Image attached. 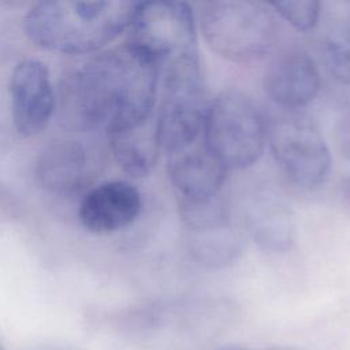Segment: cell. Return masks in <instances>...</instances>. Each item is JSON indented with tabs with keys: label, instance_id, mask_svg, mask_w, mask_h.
Returning a JSON list of instances; mask_svg holds the SVG:
<instances>
[{
	"label": "cell",
	"instance_id": "obj_1",
	"mask_svg": "<svg viewBox=\"0 0 350 350\" xmlns=\"http://www.w3.org/2000/svg\"><path fill=\"white\" fill-rule=\"evenodd\" d=\"M161 67L129 42L89 60L72 78L64 109L75 126L107 133L153 116Z\"/></svg>",
	"mask_w": 350,
	"mask_h": 350
},
{
	"label": "cell",
	"instance_id": "obj_2",
	"mask_svg": "<svg viewBox=\"0 0 350 350\" xmlns=\"http://www.w3.org/2000/svg\"><path fill=\"white\" fill-rule=\"evenodd\" d=\"M138 3L40 1L25 18L27 37L37 45L59 53L94 52L127 30Z\"/></svg>",
	"mask_w": 350,
	"mask_h": 350
},
{
	"label": "cell",
	"instance_id": "obj_3",
	"mask_svg": "<svg viewBox=\"0 0 350 350\" xmlns=\"http://www.w3.org/2000/svg\"><path fill=\"white\" fill-rule=\"evenodd\" d=\"M198 22L208 48L221 59L238 64L264 59L279 37L276 14L269 4L258 1L201 3Z\"/></svg>",
	"mask_w": 350,
	"mask_h": 350
},
{
	"label": "cell",
	"instance_id": "obj_4",
	"mask_svg": "<svg viewBox=\"0 0 350 350\" xmlns=\"http://www.w3.org/2000/svg\"><path fill=\"white\" fill-rule=\"evenodd\" d=\"M202 144L227 171L246 170L254 165L265 150V118L245 92L223 90L209 101Z\"/></svg>",
	"mask_w": 350,
	"mask_h": 350
},
{
	"label": "cell",
	"instance_id": "obj_5",
	"mask_svg": "<svg viewBox=\"0 0 350 350\" xmlns=\"http://www.w3.org/2000/svg\"><path fill=\"white\" fill-rule=\"evenodd\" d=\"M208 105L200 56L182 57L167 64L154 115L161 150L171 154L194 145L202 134Z\"/></svg>",
	"mask_w": 350,
	"mask_h": 350
},
{
	"label": "cell",
	"instance_id": "obj_6",
	"mask_svg": "<svg viewBox=\"0 0 350 350\" xmlns=\"http://www.w3.org/2000/svg\"><path fill=\"white\" fill-rule=\"evenodd\" d=\"M267 142L273 160L294 186L321 187L332 168L331 149L319 127L305 115L286 111L267 124Z\"/></svg>",
	"mask_w": 350,
	"mask_h": 350
},
{
	"label": "cell",
	"instance_id": "obj_7",
	"mask_svg": "<svg viewBox=\"0 0 350 350\" xmlns=\"http://www.w3.org/2000/svg\"><path fill=\"white\" fill-rule=\"evenodd\" d=\"M126 42L152 57L160 67L198 56L196 16L185 1L138 3Z\"/></svg>",
	"mask_w": 350,
	"mask_h": 350
},
{
	"label": "cell",
	"instance_id": "obj_8",
	"mask_svg": "<svg viewBox=\"0 0 350 350\" xmlns=\"http://www.w3.org/2000/svg\"><path fill=\"white\" fill-rule=\"evenodd\" d=\"M11 115L22 137L38 134L55 111V92L45 64L26 59L16 64L10 78Z\"/></svg>",
	"mask_w": 350,
	"mask_h": 350
},
{
	"label": "cell",
	"instance_id": "obj_9",
	"mask_svg": "<svg viewBox=\"0 0 350 350\" xmlns=\"http://www.w3.org/2000/svg\"><path fill=\"white\" fill-rule=\"evenodd\" d=\"M268 98L284 111L295 112L319 96L321 77L314 60L304 51L290 49L276 56L262 79Z\"/></svg>",
	"mask_w": 350,
	"mask_h": 350
},
{
	"label": "cell",
	"instance_id": "obj_10",
	"mask_svg": "<svg viewBox=\"0 0 350 350\" xmlns=\"http://www.w3.org/2000/svg\"><path fill=\"white\" fill-rule=\"evenodd\" d=\"M142 211L137 187L124 180H111L92 189L81 201L78 216L82 226L96 234L129 227Z\"/></svg>",
	"mask_w": 350,
	"mask_h": 350
},
{
	"label": "cell",
	"instance_id": "obj_11",
	"mask_svg": "<svg viewBox=\"0 0 350 350\" xmlns=\"http://www.w3.org/2000/svg\"><path fill=\"white\" fill-rule=\"evenodd\" d=\"M227 172L204 144L196 142L167 159V175L176 198L198 200L221 194Z\"/></svg>",
	"mask_w": 350,
	"mask_h": 350
},
{
	"label": "cell",
	"instance_id": "obj_12",
	"mask_svg": "<svg viewBox=\"0 0 350 350\" xmlns=\"http://www.w3.org/2000/svg\"><path fill=\"white\" fill-rule=\"evenodd\" d=\"M245 226L253 242L267 253H286L295 239L290 206L269 191H260L246 205Z\"/></svg>",
	"mask_w": 350,
	"mask_h": 350
},
{
	"label": "cell",
	"instance_id": "obj_13",
	"mask_svg": "<svg viewBox=\"0 0 350 350\" xmlns=\"http://www.w3.org/2000/svg\"><path fill=\"white\" fill-rule=\"evenodd\" d=\"M40 183L51 193L71 194L85 183L88 154L77 141H57L46 146L36 167Z\"/></svg>",
	"mask_w": 350,
	"mask_h": 350
},
{
	"label": "cell",
	"instance_id": "obj_14",
	"mask_svg": "<svg viewBox=\"0 0 350 350\" xmlns=\"http://www.w3.org/2000/svg\"><path fill=\"white\" fill-rule=\"evenodd\" d=\"M107 134L113 157L123 171L135 178L146 176L153 171L161 152L154 115L141 123Z\"/></svg>",
	"mask_w": 350,
	"mask_h": 350
},
{
	"label": "cell",
	"instance_id": "obj_15",
	"mask_svg": "<svg viewBox=\"0 0 350 350\" xmlns=\"http://www.w3.org/2000/svg\"><path fill=\"white\" fill-rule=\"evenodd\" d=\"M243 241L232 224L189 234V252L191 257L206 268H223L238 260Z\"/></svg>",
	"mask_w": 350,
	"mask_h": 350
},
{
	"label": "cell",
	"instance_id": "obj_16",
	"mask_svg": "<svg viewBox=\"0 0 350 350\" xmlns=\"http://www.w3.org/2000/svg\"><path fill=\"white\" fill-rule=\"evenodd\" d=\"M179 219L189 234L221 228L231 224L228 205L223 196L187 200L176 198Z\"/></svg>",
	"mask_w": 350,
	"mask_h": 350
},
{
	"label": "cell",
	"instance_id": "obj_17",
	"mask_svg": "<svg viewBox=\"0 0 350 350\" xmlns=\"http://www.w3.org/2000/svg\"><path fill=\"white\" fill-rule=\"evenodd\" d=\"M323 59L329 75L350 86V26H335L323 38Z\"/></svg>",
	"mask_w": 350,
	"mask_h": 350
},
{
	"label": "cell",
	"instance_id": "obj_18",
	"mask_svg": "<svg viewBox=\"0 0 350 350\" xmlns=\"http://www.w3.org/2000/svg\"><path fill=\"white\" fill-rule=\"evenodd\" d=\"M269 7L298 31H309L314 29L321 12V4L317 0L273 1L269 3Z\"/></svg>",
	"mask_w": 350,
	"mask_h": 350
},
{
	"label": "cell",
	"instance_id": "obj_19",
	"mask_svg": "<svg viewBox=\"0 0 350 350\" xmlns=\"http://www.w3.org/2000/svg\"><path fill=\"white\" fill-rule=\"evenodd\" d=\"M336 145L340 154L350 161V120L343 122L336 130Z\"/></svg>",
	"mask_w": 350,
	"mask_h": 350
},
{
	"label": "cell",
	"instance_id": "obj_20",
	"mask_svg": "<svg viewBox=\"0 0 350 350\" xmlns=\"http://www.w3.org/2000/svg\"><path fill=\"white\" fill-rule=\"evenodd\" d=\"M342 190H343V197L347 201V204L350 205V178H347L343 185H342Z\"/></svg>",
	"mask_w": 350,
	"mask_h": 350
},
{
	"label": "cell",
	"instance_id": "obj_21",
	"mask_svg": "<svg viewBox=\"0 0 350 350\" xmlns=\"http://www.w3.org/2000/svg\"><path fill=\"white\" fill-rule=\"evenodd\" d=\"M46 350H62V349H46Z\"/></svg>",
	"mask_w": 350,
	"mask_h": 350
},
{
	"label": "cell",
	"instance_id": "obj_22",
	"mask_svg": "<svg viewBox=\"0 0 350 350\" xmlns=\"http://www.w3.org/2000/svg\"><path fill=\"white\" fill-rule=\"evenodd\" d=\"M0 350H4V349H3V347H1V346H0Z\"/></svg>",
	"mask_w": 350,
	"mask_h": 350
},
{
	"label": "cell",
	"instance_id": "obj_23",
	"mask_svg": "<svg viewBox=\"0 0 350 350\" xmlns=\"http://www.w3.org/2000/svg\"><path fill=\"white\" fill-rule=\"evenodd\" d=\"M227 350H235V349H227Z\"/></svg>",
	"mask_w": 350,
	"mask_h": 350
},
{
	"label": "cell",
	"instance_id": "obj_24",
	"mask_svg": "<svg viewBox=\"0 0 350 350\" xmlns=\"http://www.w3.org/2000/svg\"><path fill=\"white\" fill-rule=\"evenodd\" d=\"M349 120H350V118H349Z\"/></svg>",
	"mask_w": 350,
	"mask_h": 350
}]
</instances>
